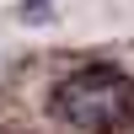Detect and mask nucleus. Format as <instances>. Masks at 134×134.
Returning a JSON list of instances; mask_svg holds the SVG:
<instances>
[{
	"label": "nucleus",
	"mask_w": 134,
	"mask_h": 134,
	"mask_svg": "<svg viewBox=\"0 0 134 134\" xmlns=\"http://www.w3.org/2000/svg\"><path fill=\"white\" fill-rule=\"evenodd\" d=\"M48 113L70 129L86 134H113L134 124V81L113 64H86V70L64 75L48 97Z\"/></svg>",
	"instance_id": "nucleus-1"
},
{
	"label": "nucleus",
	"mask_w": 134,
	"mask_h": 134,
	"mask_svg": "<svg viewBox=\"0 0 134 134\" xmlns=\"http://www.w3.org/2000/svg\"><path fill=\"white\" fill-rule=\"evenodd\" d=\"M16 16H21V21H48V16H54V0H21Z\"/></svg>",
	"instance_id": "nucleus-2"
}]
</instances>
